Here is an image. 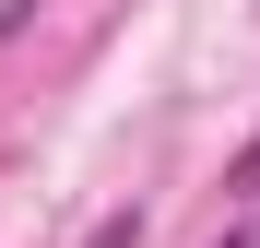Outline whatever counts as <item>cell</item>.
<instances>
[{
  "instance_id": "1",
  "label": "cell",
  "mask_w": 260,
  "mask_h": 248,
  "mask_svg": "<svg viewBox=\"0 0 260 248\" xmlns=\"http://www.w3.org/2000/svg\"><path fill=\"white\" fill-rule=\"evenodd\" d=\"M225 189H260V130H248V154H237V178H225Z\"/></svg>"
},
{
  "instance_id": "2",
  "label": "cell",
  "mask_w": 260,
  "mask_h": 248,
  "mask_svg": "<svg viewBox=\"0 0 260 248\" xmlns=\"http://www.w3.org/2000/svg\"><path fill=\"white\" fill-rule=\"evenodd\" d=\"M213 248H260V225H237V236H213Z\"/></svg>"
}]
</instances>
